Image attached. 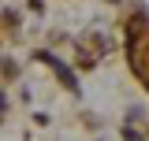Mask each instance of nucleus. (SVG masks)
I'll return each instance as SVG.
<instances>
[{
    "instance_id": "obj_1",
    "label": "nucleus",
    "mask_w": 149,
    "mask_h": 141,
    "mask_svg": "<svg viewBox=\"0 0 149 141\" xmlns=\"http://www.w3.org/2000/svg\"><path fill=\"white\" fill-rule=\"evenodd\" d=\"M37 59H41V63H49V67L56 70V78H60L63 86L71 89V93H78V78H74V74H71V70H67V67H63V63H60V59H56L52 52H41V56H37Z\"/></svg>"
}]
</instances>
